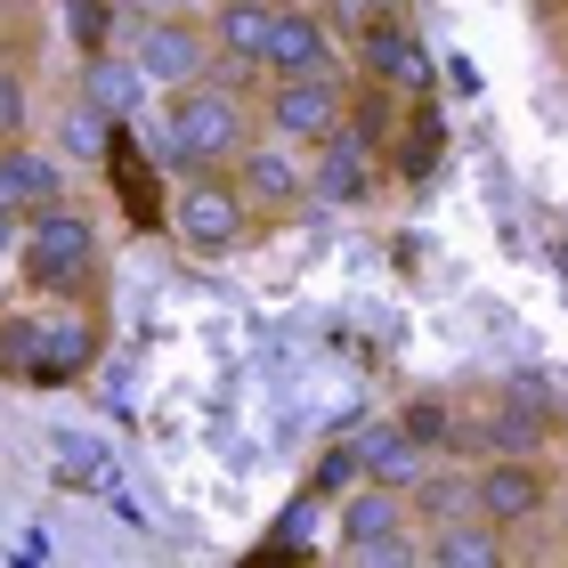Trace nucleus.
I'll return each instance as SVG.
<instances>
[{
    "label": "nucleus",
    "mask_w": 568,
    "mask_h": 568,
    "mask_svg": "<svg viewBox=\"0 0 568 568\" xmlns=\"http://www.w3.org/2000/svg\"><path fill=\"white\" fill-rule=\"evenodd\" d=\"M163 154L187 179H212V171H236L244 163V98L220 90L212 73L187 90L163 98Z\"/></svg>",
    "instance_id": "obj_1"
},
{
    "label": "nucleus",
    "mask_w": 568,
    "mask_h": 568,
    "mask_svg": "<svg viewBox=\"0 0 568 568\" xmlns=\"http://www.w3.org/2000/svg\"><path fill=\"white\" fill-rule=\"evenodd\" d=\"M17 268H24V284H33L41 301H65L73 284L98 276V236H90V220L73 212V203L33 212V220H24V244H17Z\"/></svg>",
    "instance_id": "obj_2"
},
{
    "label": "nucleus",
    "mask_w": 568,
    "mask_h": 568,
    "mask_svg": "<svg viewBox=\"0 0 568 568\" xmlns=\"http://www.w3.org/2000/svg\"><path fill=\"white\" fill-rule=\"evenodd\" d=\"M171 236L195 252V261H227L244 236H252V203H244V187L227 171H212V179H187V187L171 195Z\"/></svg>",
    "instance_id": "obj_3"
},
{
    "label": "nucleus",
    "mask_w": 568,
    "mask_h": 568,
    "mask_svg": "<svg viewBox=\"0 0 568 568\" xmlns=\"http://www.w3.org/2000/svg\"><path fill=\"white\" fill-rule=\"evenodd\" d=\"M268 131L325 146L333 131H349V90L333 73H284V82H268Z\"/></svg>",
    "instance_id": "obj_4"
},
{
    "label": "nucleus",
    "mask_w": 568,
    "mask_h": 568,
    "mask_svg": "<svg viewBox=\"0 0 568 568\" xmlns=\"http://www.w3.org/2000/svg\"><path fill=\"white\" fill-rule=\"evenodd\" d=\"M90 342H98V333L90 325H65V317H49V325L9 317V325H0V366H17L33 382H65V374L90 366Z\"/></svg>",
    "instance_id": "obj_5"
},
{
    "label": "nucleus",
    "mask_w": 568,
    "mask_h": 568,
    "mask_svg": "<svg viewBox=\"0 0 568 568\" xmlns=\"http://www.w3.org/2000/svg\"><path fill=\"white\" fill-rule=\"evenodd\" d=\"M471 496H479V520L487 528H520V520H536V511L552 504V479H545V463H536V455H496L471 479Z\"/></svg>",
    "instance_id": "obj_6"
},
{
    "label": "nucleus",
    "mask_w": 568,
    "mask_h": 568,
    "mask_svg": "<svg viewBox=\"0 0 568 568\" xmlns=\"http://www.w3.org/2000/svg\"><path fill=\"white\" fill-rule=\"evenodd\" d=\"M131 58H139V73H146L154 90H187V82H203V33H195V24H179V17L139 24Z\"/></svg>",
    "instance_id": "obj_7"
},
{
    "label": "nucleus",
    "mask_w": 568,
    "mask_h": 568,
    "mask_svg": "<svg viewBox=\"0 0 568 568\" xmlns=\"http://www.w3.org/2000/svg\"><path fill=\"white\" fill-rule=\"evenodd\" d=\"M49 203H65V171L49 163L41 146H0V212L9 220H33V212H49Z\"/></svg>",
    "instance_id": "obj_8"
},
{
    "label": "nucleus",
    "mask_w": 568,
    "mask_h": 568,
    "mask_svg": "<svg viewBox=\"0 0 568 568\" xmlns=\"http://www.w3.org/2000/svg\"><path fill=\"white\" fill-rule=\"evenodd\" d=\"M349 455H357V479L366 487H423V447L406 438V423H366L349 438Z\"/></svg>",
    "instance_id": "obj_9"
},
{
    "label": "nucleus",
    "mask_w": 568,
    "mask_h": 568,
    "mask_svg": "<svg viewBox=\"0 0 568 568\" xmlns=\"http://www.w3.org/2000/svg\"><path fill=\"white\" fill-rule=\"evenodd\" d=\"M146 90H154V82L139 73L131 49H98L90 73H82V106H90V114H106V122H131Z\"/></svg>",
    "instance_id": "obj_10"
},
{
    "label": "nucleus",
    "mask_w": 568,
    "mask_h": 568,
    "mask_svg": "<svg viewBox=\"0 0 568 568\" xmlns=\"http://www.w3.org/2000/svg\"><path fill=\"white\" fill-rule=\"evenodd\" d=\"M415 528V511H406V496L398 487H349L342 496V545L357 552V545H390V536H406Z\"/></svg>",
    "instance_id": "obj_11"
},
{
    "label": "nucleus",
    "mask_w": 568,
    "mask_h": 568,
    "mask_svg": "<svg viewBox=\"0 0 568 568\" xmlns=\"http://www.w3.org/2000/svg\"><path fill=\"white\" fill-rule=\"evenodd\" d=\"M333 41H325V17L308 9H276V33H268V73L284 82V73H325Z\"/></svg>",
    "instance_id": "obj_12"
},
{
    "label": "nucleus",
    "mask_w": 568,
    "mask_h": 568,
    "mask_svg": "<svg viewBox=\"0 0 568 568\" xmlns=\"http://www.w3.org/2000/svg\"><path fill=\"white\" fill-rule=\"evenodd\" d=\"M268 33H276V9H268V0H220V17H212L220 58L261 65V73H268Z\"/></svg>",
    "instance_id": "obj_13"
},
{
    "label": "nucleus",
    "mask_w": 568,
    "mask_h": 568,
    "mask_svg": "<svg viewBox=\"0 0 568 568\" xmlns=\"http://www.w3.org/2000/svg\"><path fill=\"white\" fill-rule=\"evenodd\" d=\"M236 187H244V203H252V212H284V203H301L308 195V179H301V163H293V154H252L244 146V163H236Z\"/></svg>",
    "instance_id": "obj_14"
},
{
    "label": "nucleus",
    "mask_w": 568,
    "mask_h": 568,
    "mask_svg": "<svg viewBox=\"0 0 568 568\" xmlns=\"http://www.w3.org/2000/svg\"><path fill=\"white\" fill-rule=\"evenodd\" d=\"M423 560L430 568H504V545H496V528H487V520H438Z\"/></svg>",
    "instance_id": "obj_15"
},
{
    "label": "nucleus",
    "mask_w": 568,
    "mask_h": 568,
    "mask_svg": "<svg viewBox=\"0 0 568 568\" xmlns=\"http://www.w3.org/2000/svg\"><path fill=\"white\" fill-rule=\"evenodd\" d=\"M366 65L382 73V82H406V90H423V82H430V58H423V41L406 33L398 17H382L374 33H366Z\"/></svg>",
    "instance_id": "obj_16"
},
{
    "label": "nucleus",
    "mask_w": 568,
    "mask_h": 568,
    "mask_svg": "<svg viewBox=\"0 0 568 568\" xmlns=\"http://www.w3.org/2000/svg\"><path fill=\"white\" fill-rule=\"evenodd\" d=\"M366 154H374V146L357 139V131H333V139H325V163H317V195H342V203L366 195Z\"/></svg>",
    "instance_id": "obj_17"
},
{
    "label": "nucleus",
    "mask_w": 568,
    "mask_h": 568,
    "mask_svg": "<svg viewBox=\"0 0 568 568\" xmlns=\"http://www.w3.org/2000/svg\"><path fill=\"white\" fill-rule=\"evenodd\" d=\"M24 114H33V90H24V65L0 58V146L24 139Z\"/></svg>",
    "instance_id": "obj_18"
},
{
    "label": "nucleus",
    "mask_w": 568,
    "mask_h": 568,
    "mask_svg": "<svg viewBox=\"0 0 568 568\" xmlns=\"http://www.w3.org/2000/svg\"><path fill=\"white\" fill-rule=\"evenodd\" d=\"M398 423H406V438H415L423 455H430V447H447V438H463V430H455V415H447V398H415Z\"/></svg>",
    "instance_id": "obj_19"
},
{
    "label": "nucleus",
    "mask_w": 568,
    "mask_h": 568,
    "mask_svg": "<svg viewBox=\"0 0 568 568\" xmlns=\"http://www.w3.org/2000/svg\"><path fill=\"white\" fill-rule=\"evenodd\" d=\"M349 568H430V560H423V545H415V528H406V536H390V545H357Z\"/></svg>",
    "instance_id": "obj_20"
},
{
    "label": "nucleus",
    "mask_w": 568,
    "mask_h": 568,
    "mask_svg": "<svg viewBox=\"0 0 568 568\" xmlns=\"http://www.w3.org/2000/svg\"><path fill=\"white\" fill-rule=\"evenodd\" d=\"M9 244H24V220H9V212H0V261H9Z\"/></svg>",
    "instance_id": "obj_21"
}]
</instances>
